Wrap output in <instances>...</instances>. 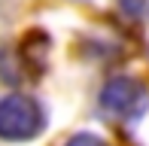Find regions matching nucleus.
Returning a JSON list of instances; mask_svg holds the SVG:
<instances>
[{"label":"nucleus","instance_id":"3","mask_svg":"<svg viewBox=\"0 0 149 146\" xmlns=\"http://www.w3.org/2000/svg\"><path fill=\"white\" fill-rule=\"evenodd\" d=\"M64 146H107V140H100L97 134H88V131H82V134H73Z\"/></svg>","mask_w":149,"mask_h":146},{"label":"nucleus","instance_id":"2","mask_svg":"<svg viewBox=\"0 0 149 146\" xmlns=\"http://www.w3.org/2000/svg\"><path fill=\"white\" fill-rule=\"evenodd\" d=\"M100 110L110 119L119 122H137L149 110V91L140 79L134 76H113L110 82L100 88Z\"/></svg>","mask_w":149,"mask_h":146},{"label":"nucleus","instance_id":"4","mask_svg":"<svg viewBox=\"0 0 149 146\" xmlns=\"http://www.w3.org/2000/svg\"><path fill=\"white\" fill-rule=\"evenodd\" d=\"M119 6L128 12V15H140L143 6H146V0H119Z\"/></svg>","mask_w":149,"mask_h":146},{"label":"nucleus","instance_id":"1","mask_svg":"<svg viewBox=\"0 0 149 146\" xmlns=\"http://www.w3.org/2000/svg\"><path fill=\"white\" fill-rule=\"evenodd\" d=\"M46 128V113L31 95L0 97V137L3 140H33Z\"/></svg>","mask_w":149,"mask_h":146}]
</instances>
